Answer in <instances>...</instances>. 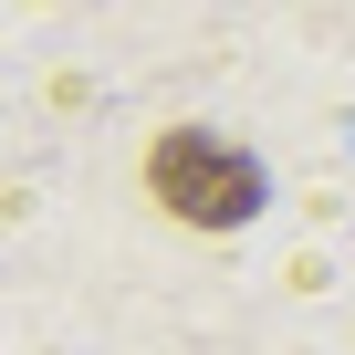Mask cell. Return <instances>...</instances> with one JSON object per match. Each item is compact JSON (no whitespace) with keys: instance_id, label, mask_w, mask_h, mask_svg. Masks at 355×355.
Masks as SVG:
<instances>
[{"instance_id":"6da1fadb","label":"cell","mask_w":355,"mask_h":355,"mask_svg":"<svg viewBox=\"0 0 355 355\" xmlns=\"http://www.w3.org/2000/svg\"><path fill=\"white\" fill-rule=\"evenodd\" d=\"M146 189H157L167 220H189V230H241L261 209V167L230 136H209V125H167L157 157H146Z\"/></svg>"}]
</instances>
